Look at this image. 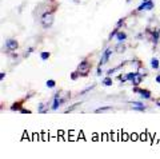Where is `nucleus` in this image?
Instances as JSON below:
<instances>
[{
	"label": "nucleus",
	"instance_id": "obj_1",
	"mask_svg": "<svg viewBox=\"0 0 160 159\" xmlns=\"http://www.w3.org/2000/svg\"><path fill=\"white\" fill-rule=\"evenodd\" d=\"M52 24H53V13L52 12H44L42 15V26L46 29H48V28L52 27Z\"/></svg>",
	"mask_w": 160,
	"mask_h": 159
},
{
	"label": "nucleus",
	"instance_id": "obj_2",
	"mask_svg": "<svg viewBox=\"0 0 160 159\" xmlns=\"http://www.w3.org/2000/svg\"><path fill=\"white\" fill-rule=\"evenodd\" d=\"M89 68H91V64H89L88 60H82L80 62V64L78 66V71L79 74H82V75H87Z\"/></svg>",
	"mask_w": 160,
	"mask_h": 159
},
{
	"label": "nucleus",
	"instance_id": "obj_3",
	"mask_svg": "<svg viewBox=\"0 0 160 159\" xmlns=\"http://www.w3.org/2000/svg\"><path fill=\"white\" fill-rule=\"evenodd\" d=\"M63 103H64V98H60V92H56L55 94V96H53V103H52L51 108L53 111H56Z\"/></svg>",
	"mask_w": 160,
	"mask_h": 159
},
{
	"label": "nucleus",
	"instance_id": "obj_4",
	"mask_svg": "<svg viewBox=\"0 0 160 159\" xmlns=\"http://www.w3.org/2000/svg\"><path fill=\"white\" fill-rule=\"evenodd\" d=\"M155 7V4L152 0H148V2H143L140 6L138 7V11H151V9Z\"/></svg>",
	"mask_w": 160,
	"mask_h": 159
},
{
	"label": "nucleus",
	"instance_id": "obj_5",
	"mask_svg": "<svg viewBox=\"0 0 160 159\" xmlns=\"http://www.w3.org/2000/svg\"><path fill=\"white\" fill-rule=\"evenodd\" d=\"M18 47H19V43L15 40V39H8L6 42V48L8 51H16Z\"/></svg>",
	"mask_w": 160,
	"mask_h": 159
},
{
	"label": "nucleus",
	"instance_id": "obj_6",
	"mask_svg": "<svg viewBox=\"0 0 160 159\" xmlns=\"http://www.w3.org/2000/svg\"><path fill=\"white\" fill-rule=\"evenodd\" d=\"M111 55H112V48H107L106 51H104V54H103V56H102V60H100V63H102V64L108 63V60H109V58H111Z\"/></svg>",
	"mask_w": 160,
	"mask_h": 159
},
{
	"label": "nucleus",
	"instance_id": "obj_7",
	"mask_svg": "<svg viewBox=\"0 0 160 159\" xmlns=\"http://www.w3.org/2000/svg\"><path fill=\"white\" fill-rule=\"evenodd\" d=\"M133 92H139L140 96L144 98V99H149V98H151V92H149L148 90H140V88L135 87V88H133Z\"/></svg>",
	"mask_w": 160,
	"mask_h": 159
},
{
	"label": "nucleus",
	"instance_id": "obj_8",
	"mask_svg": "<svg viewBox=\"0 0 160 159\" xmlns=\"http://www.w3.org/2000/svg\"><path fill=\"white\" fill-rule=\"evenodd\" d=\"M142 80H143V75L140 72H136V75H135V78H133V80L131 82L132 84H135V86H139L140 83H142Z\"/></svg>",
	"mask_w": 160,
	"mask_h": 159
},
{
	"label": "nucleus",
	"instance_id": "obj_9",
	"mask_svg": "<svg viewBox=\"0 0 160 159\" xmlns=\"http://www.w3.org/2000/svg\"><path fill=\"white\" fill-rule=\"evenodd\" d=\"M159 35H160V31L156 29V31H152V36H151V40L153 44H158L159 42Z\"/></svg>",
	"mask_w": 160,
	"mask_h": 159
},
{
	"label": "nucleus",
	"instance_id": "obj_10",
	"mask_svg": "<svg viewBox=\"0 0 160 159\" xmlns=\"http://www.w3.org/2000/svg\"><path fill=\"white\" fill-rule=\"evenodd\" d=\"M116 39H118V42H124L127 39V33L123 32V31H119L116 33Z\"/></svg>",
	"mask_w": 160,
	"mask_h": 159
},
{
	"label": "nucleus",
	"instance_id": "obj_11",
	"mask_svg": "<svg viewBox=\"0 0 160 159\" xmlns=\"http://www.w3.org/2000/svg\"><path fill=\"white\" fill-rule=\"evenodd\" d=\"M38 111H39L40 114H46V112L48 111V107L46 106V103H40L39 107H38Z\"/></svg>",
	"mask_w": 160,
	"mask_h": 159
},
{
	"label": "nucleus",
	"instance_id": "obj_12",
	"mask_svg": "<svg viewBox=\"0 0 160 159\" xmlns=\"http://www.w3.org/2000/svg\"><path fill=\"white\" fill-rule=\"evenodd\" d=\"M151 67L153 69H158L159 68V59L158 58H152L151 59Z\"/></svg>",
	"mask_w": 160,
	"mask_h": 159
},
{
	"label": "nucleus",
	"instance_id": "obj_13",
	"mask_svg": "<svg viewBox=\"0 0 160 159\" xmlns=\"http://www.w3.org/2000/svg\"><path fill=\"white\" fill-rule=\"evenodd\" d=\"M11 110L12 111H20V110H22V103H13L12 104V106H11Z\"/></svg>",
	"mask_w": 160,
	"mask_h": 159
},
{
	"label": "nucleus",
	"instance_id": "obj_14",
	"mask_svg": "<svg viewBox=\"0 0 160 159\" xmlns=\"http://www.w3.org/2000/svg\"><path fill=\"white\" fill-rule=\"evenodd\" d=\"M135 75H136V72H128L127 75L124 76V79H126V80H128V82H132L133 78H135Z\"/></svg>",
	"mask_w": 160,
	"mask_h": 159
},
{
	"label": "nucleus",
	"instance_id": "obj_15",
	"mask_svg": "<svg viewBox=\"0 0 160 159\" xmlns=\"http://www.w3.org/2000/svg\"><path fill=\"white\" fill-rule=\"evenodd\" d=\"M103 84L104 86H107V87H109V86H112V79L109 78V76H107V78H104L103 79Z\"/></svg>",
	"mask_w": 160,
	"mask_h": 159
},
{
	"label": "nucleus",
	"instance_id": "obj_16",
	"mask_svg": "<svg viewBox=\"0 0 160 159\" xmlns=\"http://www.w3.org/2000/svg\"><path fill=\"white\" fill-rule=\"evenodd\" d=\"M109 110H112V107H109V106H107V107H100V108H98V110H95V114L104 112V111H109Z\"/></svg>",
	"mask_w": 160,
	"mask_h": 159
},
{
	"label": "nucleus",
	"instance_id": "obj_17",
	"mask_svg": "<svg viewBox=\"0 0 160 159\" xmlns=\"http://www.w3.org/2000/svg\"><path fill=\"white\" fill-rule=\"evenodd\" d=\"M116 51L118 52H124V51H126V47L122 44V42H119V44L116 46Z\"/></svg>",
	"mask_w": 160,
	"mask_h": 159
},
{
	"label": "nucleus",
	"instance_id": "obj_18",
	"mask_svg": "<svg viewBox=\"0 0 160 159\" xmlns=\"http://www.w3.org/2000/svg\"><path fill=\"white\" fill-rule=\"evenodd\" d=\"M49 56H51V54H49V52H42V54H40V58H42V60H47Z\"/></svg>",
	"mask_w": 160,
	"mask_h": 159
},
{
	"label": "nucleus",
	"instance_id": "obj_19",
	"mask_svg": "<svg viewBox=\"0 0 160 159\" xmlns=\"http://www.w3.org/2000/svg\"><path fill=\"white\" fill-rule=\"evenodd\" d=\"M47 87H49V88H53L55 86H56V82H55V80H52V79H51V80H47Z\"/></svg>",
	"mask_w": 160,
	"mask_h": 159
},
{
	"label": "nucleus",
	"instance_id": "obj_20",
	"mask_svg": "<svg viewBox=\"0 0 160 159\" xmlns=\"http://www.w3.org/2000/svg\"><path fill=\"white\" fill-rule=\"evenodd\" d=\"M132 107H146V106H144V103H142V102H133Z\"/></svg>",
	"mask_w": 160,
	"mask_h": 159
},
{
	"label": "nucleus",
	"instance_id": "obj_21",
	"mask_svg": "<svg viewBox=\"0 0 160 159\" xmlns=\"http://www.w3.org/2000/svg\"><path fill=\"white\" fill-rule=\"evenodd\" d=\"M79 104H80V102H78V103H75V104H72V106H71V107H69V108H68V110H67V111H66V112H67V114H68V112H69V111H72V110H75V108H76V107H78V106H79Z\"/></svg>",
	"mask_w": 160,
	"mask_h": 159
},
{
	"label": "nucleus",
	"instance_id": "obj_22",
	"mask_svg": "<svg viewBox=\"0 0 160 159\" xmlns=\"http://www.w3.org/2000/svg\"><path fill=\"white\" fill-rule=\"evenodd\" d=\"M79 75H80L79 71H78V72H72V74H71V79H72V80H76Z\"/></svg>",
	"mask_w": 160,
	"mask_h": 159
},
{
	"label": "nucleus",
	"instance_id": "obj_23",
	"mask_svg": "<svg viewBox=\"0 0 160 159\" xmlns=\"http://www.w3.org/2000/svg\"><path fill=\"white\" fill-rule=\"evenodd\" d=\"M102 66H103V64H102V63H99V67H98V72H96V74H98V76H100V75H102V72H103V71H102Z\"/></svg>",
	"mask_w": 160,
	"mask_h": 159
},
{
	"label": "nucleus",
	"instance_id": "obj_24",
	"mask_svg": "<svg viewBox=\"0 0 160 159\" xmlns=\"http://www.w3.org/2000/svg\"><path fill=\"white\" fill-rule=\"evenodd\" d=\"M116 69H118V68H111V69H108V71H107V75L109 76V75H111V74H113L115 71H116Z\"/></svg>",
	"mask_w": 160,
	"mask_h": 159
},
{
	"label": "nucleus",
	"instance_id": "obj_25",
	"mask_svg": "<svg viewBox=\"0 0 160 159\" xmlns=\"http://www.w3.org/2000/svg\"><path fill=\"white\" fill-rule=\"evenodd\" d=\"M20 112H22V114H31V111H29V110H24V108H22Z\"/></svg>",
	"mask_w": 160,
	"mask_h": 159
},
{
	"label": "nucleus",
	"instance_id": "obj_26",
	"mask_svg": "<svg viewBox=\"0 0 160 159\" xmlns=\"http://www.w3.org/2000/svg\"><path fill=\"white\" fill-rule=\"evenodd\" d=\"M4 78H6V74H4V72H2V74H0V80H3Z\"/></svg>",
	"mask_w": 160,
	"mask_h": 159
},
{
	"label": "nucleus",
	"instance_id": "obj_27",
	"mask_svg": "<svg viewBox=\"0 0 160 159\" xmlns=\"http://www.w3.org/2000/svg\"><path fill=\"white\" fill-rule=\"evenodd\" d=\"M32 51H33V48H29V49H28V52H26V56H28V55H29V54H31Z\"/></svg>",
	"mask_w": 160,
	"mask_h": 159
},
{
	"label": "nucleus",
	"instance_id": "obj_28",
	"mask_svg": "<svg viewBox=\"0 0 160 159\" xmlns=\"http://www.w3.org/2000/svg\"><path fill=\"white\" fill-rule=\"evenodd\" d=\"M155 80H156L158 83H160V75H158V76H156V79H155Z\"/></svg>",
	"mask_w": 160,
	"mask_h": 159
},
{
	"label": "nucleus",
	"instance_id": "obj_29",
	"mask_svg": "<svg viewBox=\"0 0 160 159\" xmlns=\"http://www.w3.org/2000/svg\"><path fill=\"white\" fill-rule=\"evenodd\" d=\"M156 104H158V106H159V107H160V102H156Z\"/></svg>",
	"mask_w": 160,
	"mask_h": 159
},
{
	"label": "nucleus",
	"instance_id": "obj_30",
	"mask_svg": "<svg viewBox=\"0 0 160 159\" xmlns=\"http://www.w3.org/2000/svg\"><path fill=\"white\" fill-rule=\"evenodd\" d=\"M143 2H148V0H143Z\"/></svg>",
	"mask_w": 160,
	"mask_h": 159
}]
</instances>
